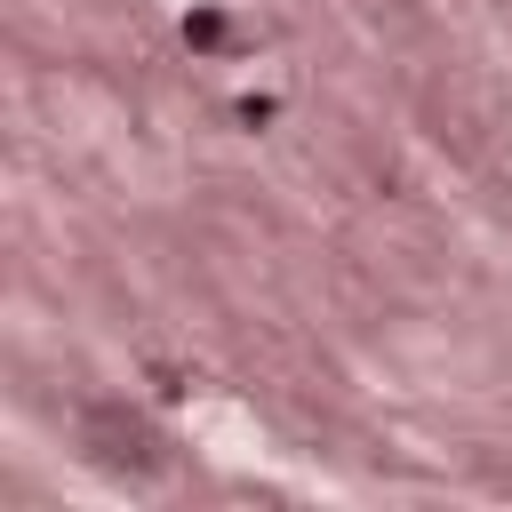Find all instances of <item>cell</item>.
<instances>
[{"label":"cell","mask_w":512,"mask_h":512,"mask_svg":"<svg viewBox=\"0 0 512 512\" xmlns=\"http://www.w3.org/2000/svg\"><path fill=\"white\" fill-rule=\"evenodd\" d=\"M184 40H192V48H216V40H224V16H216V8H192V16H184Z\"/></svg>","instance_id":"obj_1"}]
</instances>
